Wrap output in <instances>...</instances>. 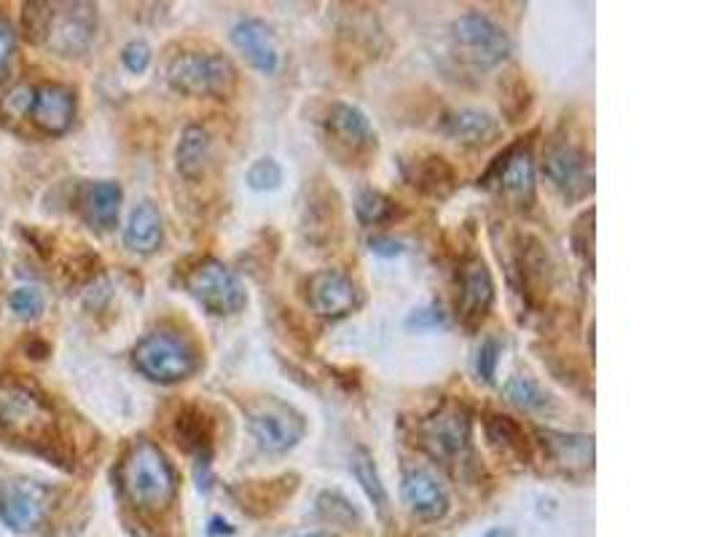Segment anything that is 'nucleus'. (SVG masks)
<instances>
[{
	"label": "nucleus",
	"instance_id": "nucleus-1",
	"mask_svg": "<svg viewBox=\"0 0 717 537\" xmlns=\"http://www.w3.org/2000/svg\"><path fill=\"white\" fill-rule=\"evenodd\" d=\"M122 486L138 511L162 513L178 495V473L153 440L140 438L122 462Z\"/></svg>",
	"mask_w": 717,
	"mask_h": 537
},
{
	"label": "nucleus",
	"instance_id": "nucleus-2",
	"mask_svg": "<svg viewBox=\"0 0 717 537\" xmlns=\"http://www.w3.org/2000/svg\"><path fill=\"white\" fill-rule=\"evenodd\" d=\"M323 140H326L331 156L341 164L352 167H363L377 154V129L368 122L366 113L361 107L350 103H331V107L323 116Z\"/></svg>",
	"mask_w": 717,
	"mask_h": 537
},
{
	"label": "nucleus",
	"instance_id": "nucleus-3",
	"mask_svg": "<svg viewBox=\"0 0 717 537\" xmlns=\"http://www.w3.org/2000/svg\"><path fill=\"white\" fill-rule=\"evenodd\" d=\"M470 417L468 406L460 400H446L419 425V446L443 465H463L470 460Z\"/></svg>",
	"mask_w": 717,
	"mask_h": 537
},
{
	"label": "nucleus",
	"instance_id": "nucleus-4",
	"mask_svg": "<svg viewBox=\"0 0 717 537\" xmlns=\"http://www.w3.org/2000/svg\"><path fill=\"white\" fill-rule=\"evenodd\" d=\"M167 81L175 92L189 98H221L235 89L237 71L224 54L186 52L169 62Z\"/></svg>",
	"mask_w": 717,
	"mask_h": 537
},
{
	"label": "nucleus",
	"instance_id": "nucleus-5",
	"mask_svg": "<svg viewBox=\"0 0 717 537\" xmlns=\"http://www.w3.org/2000/svg\"><path fill=\"white\" fill-rule=\"evenodd\" d=\"M244 420L255 444L272 455L290 451L306 435L304 414L275 395H261L250 400L244 406Z\"/></svg>",
	"mask_w": 717,
	"mask_h": 537
},
{
	"label": "nucleus",
	"instance_id": "nucleus-6",
	"mask_svg": "<svg viewBox=\"0 0 717 537\" xmlns=\"http://www.w3.org/2000/svg\"><path fill=\"white\" fill-rule=\"evenodd\" d=\"M133 360L140 374L159 384L184 382L199 369V355L191 342L169 331H153L140 338Z\"/></svg>",
	"mask_w": 717,
	"mask_h": 537
},
{
	"label": "nucleus",
	"instance_id": "nucleus-7",
	"mask_svg": "<svg viewBox=\"0 0 717 537\" xmlns=\"http://www.w3.org/2000/svg\"><path fill=\"white\" fill-rule=\"evenodd\" d=\"M186 291L197 298L199 307L207 309L215 318L242 312L248 304V293H244L239 277L215 258H202L193 264L186 274Z\"/></svg>",
	"mask_w": 717,
	"mask_h": 537
},
{
	"label": "nucleus",
	"instance_id": "nucleus-8",
	"mask_svg": "<svg viewBox=\"0 0 717 537\" xmlns=\"http://www.w3.org/2000/svg\"><path fill=\"white\" fill-rule=\"evenodd\" d=\"M478 186L500 194L519 210H529L534 202V156L529 143L519 140V143L508 145L498 159L489 164L487 175L478 180Z\"/></svg>",
	"mask_w": 717,
	"mask_h": 537
},
{
	"label": "nucleus",
	"instance_id": "nucleus-9",
	"mask_svg": "<svg viewBox=\"0 0 717 537\" xmlns=\"http://www.w3.org/2000/svg\"><path fill=\"white\" fill-rule=\"evenodd\" d=\"M454 52L463 62L476 67H494L511 54V38L489 16L468 11L452 25Z\"/></svg>",
	"mask_w": 717,
	"mask_h": 537
},
{
	"label": "nucleus",
	"instance_id": "nucleus-10",
	"mask_svg": "<svg viewBox=\"0 0 717 537\" xmlns=\"http://www.w3.org/2000/svg\"><path fill=\"white\" fill-rule=\"evenodd\" d=\"M0 427L25 440L54 433V414L47 400L22 384H0Z\"/></svg>",
	"mask_w": 717,
	"mask_h": 537
},
{
	"label": "nucleus",
	"instance_id": "nucleus-11",
	"mask_svg": "<svg viewBox=\"0 0 717 537\" xmlns=\"http://www.w3.org/2000/svg\"><path fill=\"white\" fill-rule=\"evenodd\" d=\"M51 491L36 478H9L0 482V519L14 533H33L47 519Z\"/></svg>",
	"mask_w": 717,
	"mask_h": 537
},
{
	"label": "nucleus",
	"instance_id": "nucleus-12",
	"mask_svg": "<svg viewBox=\"0 0 717 537\" xmlns=\"http://www.w3.org/2000/svg\"><path fill=\"white\" fill-rule=\"evenodd\" d=\"M97 30V9L92 3H54L49 36L43 47L62 56H78L89 49Z\"/></svg>",
	"mask_w": 717,
	"mask_h": 537
},
{
	"label": "nucleus",
	"instance_id": "nucleus-13",
	"mask_svg": "<svg viewBox=\"0 0 717 537\" xmlns=\"http://www.w3.org/2000/svg\"><path fill=\"white\" fill-rule=\"evenodd\" d=\"M545 175L565 200H586L594 191V164L583 149L559 143L545 154Z\"/></svg>",
	"mask_w": 717,
	"mask_h": 537
},
{
	"label": "nucleus",
	"instance_id": "nucleus-14",
	"mask_svg": "<svg viewBox=\"0 0 717 537\" xmlns=\"http://www.w3.org/2000/svg\"><path fill=\"white\" fill-rule=\"evenodd\" d=\"M361 291H357L355 280L347 277L339 269H323L315 271L306 282V304L320 318H347L361 307Z\"/></svg>",
	"mask_w": 717,
	"mask_h": 537
},
{
	"label": "nucleus",
	"instance_id": "nucleus-15",
	"mask_svg": "<svg viewBox=\"0 0 717 537\" xmlns=\"http://www.w3.org/2000/svg\"><path fill=\"white\" fill-rule=\"evenodd\" d=\"M494 302V282L492 271L481 258H468L460 269V296H457V309L460 320L465 328L476 331L481 325L483 318L489 315Z\"/></svg>",
	"mask_w": 717,
	"mask_h": 537
},
{
	"label": "nucleus",
	"instance_id": "nucleus-16",
	"mask_svg": "<svg viewBox=\"0 0 717 537\" xmlns=\"http://www.w3.org/2000/svg\"><path fill=\"white\" fill-rule=\"evenodd\" d=\"M538 444L543 449L545 462L562 473H589L594 468V438L580 433H556V430H538Z\"/></svg>",
	"mask_w": 717,
	"mask_h": 537
},
{
	"label": "nucleus",
	"instance_id": "nucleus-17",
	"mask_svg": "<svg viewBox=\"0 0 717 537\" xmlns=\"http://www.w3.org/2000/svg\"><path fill=\"white\" fill-rule=\"evenodd\" d=\"M231 43L237 52L255 67V71L272 73L280 71V49H277V38L272 27L261 20H242L237 22L231 30Z\"/></svg>",
	"mask_w": 717,
	"mask_h": 537
},
{
	"label": "nucleus",
	"instance_id": "nucleus-18",
	"mask_svg": "<svg viewBox=\"0 0 717 537\" xmlns=\"http://www.w3.org/2000/svg\"><path fill=\"white\" fill-rule=\"evenodd\" d=\"M30 116L47 135H65L76 118V94L65 84H43L36 89Z\"/></svg>",
	"mask_w": 717,
	"mask_h": 537
},
{
	"label": "nucleus",
	"instance_id": "nucleus-19",
	"mask_svg": "<svg viewBox=\"0 0 717 537\" xmlns=\"http://www.w3.org/2000/svg\"><path fill=\"white\" fill-rule=\"evenodd\" d=\"M441 132L449 140H457L460 145H468V149H483V145H492L494 140L503 135L498 118L487 111H478V107H463V111L446 113L441 122Z\"/></svg>",
	"mask_w": 717,
	"mask_h": 537
},
{
	"label": "nucleus",
	"instance_id": "nucleus-20",
	"mask_svg": "<svg viewBox=\"0 0 717 537\" xmlns=\"http://www.w3.org/2000/svg\"><path fill=\"white\" fill-rule=\"evenodd\" d=\"M401 497L414 516L425 522L443 519L449 511V495L428 471H406L401 482Z\"/></svg>",
	"mask_w": 717,
	"mask_h": 537
},
{
	"label": "nucleus",
	"instance_id": "nucleus-21",
	"mask_svg": "<svg viewBox=\"0 0 717 537\" xmlns=\"http://www.w3.org/2000/svg\"><path fill=\"white\" fill-rule=\"evenodd\" d=\"M164 240V223L162 213L153 202H140L129 215V223L124 229V245L140 256H151L162 247Z\"/></svg>",
	"mask_w": 717,
	"mask_h": 537
},
{
	"label": "nucleus",
	"instance_id": "nucleus-22",
	"mask_svg": "<svg viewBox=\"0 0 717 537\" xmlns=\"http://www.w3.org/2000/svg\"><path fill=\"white\" fill-rule=\"evenodd\" d=\"M487 438L505 460L514 462H532V444H529L525 427L508 414H492L487 417Z\"/></svg>",
	"mask_w": 717,
	"mask_h": 537
},
{
	"label": "nucleus",
	"instance_id": "nucleus-23",
	"mask_svg": "<svg viewBox=\"0 0 717 537\" xmlns=\"http://www.w3.org/2000/svg\"><path fill=\"white\" fill-rule=\"evenodd\" d=\"M175 435H178V444L184 446L186 451L197 455V460L202 465L210 462V451H213V420L204 414L199 406H186L184 411L178 414V422H175Z\"/></svg>",
	"mask_w": 717,
	"mask_h": 537
},
{
	"label": "nucleus",
	"instance_id": "nucleus-24",
	"mask_svg": "<svg viewBox=\"0 0 717 537\" xmlns=\"http://www.w3.org/2000/svg\"><path fill=\"white\" fill-rule=\"evenodd\" d=\"M406 175H408V183H412L414 189H419L428 196H438V200L452 194L454 186H457V175H454L452 164L436 154L414 162Z\"/></svg>",
	"mask_w": 717,
	"mask_h": 537
},
{
	"label": "nucleus",
	"instance_id": "nucleus-25",
	"mask_svg": "<svg viewBox=\"0 0 717 537\" xmlns=\"http://www.w3.org/2000/svg\"><path fill=\"white\" fill-rule=\"evenodd\" d=\"M210 151H213V138L204 127L199 124H191V127L184 129L180 135L178 151H175V164H178V172L184 178L197 180L199 175L204 172L210 162Z\"/></svg>",
	"mask_w": 717,
	"mask_h": 537
},
{
	"label": "nucleus",
	"instance_id": "nucleus-26",
	"mask_svg": "<svg viewBox=\"0 0 717 537\" xmlns=\"http://www.w3.org/2000/svg\"><path fill=\"white\" fill-rule=\"evenodd\" d=\"M122 186L116 180H100L87 194L89 220L100 231H113L118 226V213H122Z\"/></svg>",
	"mask_w": 717,
	"mask_h": 537
},
{
	"label": "nucleus",
	"instance_id": "nucleus-27",
	"mask_svg": "<svg viewBox=\"0 0 717 537\" xmlns=\"http://www.w3.org/2000/svg\"><path fill=\"white\" fill-rule=\"evenodd\" d=\"M352 473H355L357 484L363 486L366 497L372 500V506L377 508L379 519L390 516V497H387V489L382 484V476H379V468L374 462V455L363 446H357L355 455H352Z\"/></svg>",
	"mask_w": 717,
	"mask_h": 537
},
{
	"label": "nucleus",
	"instance_id": "nucleus-28",
	"mask_svg": "<svg viewBox=\"0 0 717 537\" xmlns=\"http://www.w3.org/2000/svg\"><path fill=\"white\" fill-rule=\"evenodd\" d=\"M505 398L516 406V409L529 411V414H540V411H549L554 406V398L540 387L534 379L529 376H511L505 382Z\"/></svg>",
	"mask_w": 717,
	"mask_h": 537
},
{
	"label": "nucleus",
	"instance_id": "nucleus-29",
	"mask_svg": "<svg viewBox=\"0 0 717 537\" xmlns=\"http://www.w3.org/2000/svg\"><path fill=\"white\" fill-rule=\"evenodd\" d=\"M355 213L363 226H382L387 220L395 218L398 207L390 196L382 194V191L363 189L355 200Z\"/></svg>",
	"mask_w": 717,
	"mask_h": 537
},
{
	"label": "nucleus",
	"instance_id": "nucleus-30",
	"mask_svg": "<svg viewBox=\"0 0 717 537\" xmlns=\"http://www.w3.org/2000/svg\"><path fill=\"white\" fill-rule=\"evenodd\" d=\"M51 11H54V3H25L22 5V33H25L27 41L41 43V47L47 43Z\"/></svg>",
	"mask_w": 717,
	"mask_h": 537
},
{
	"label": "nucleus",
	"instance_id": "nucleus-31",
	"mask_svg": "<svg viewBox=\"0 0 717 537\" xmlns=\"http://www.w3.org/2000/svg\"><path fill=\"white\" fill-rule=\"evenodd\" d=\"M317 511H320L323 519L334 524H347L350 527L352 522H361V513L352 508V502L347 497H341L339 491H323L317 497Z\"/></svg>",
	"mask_w": 717,
	"mask_h": 537
},
{
	"label": "nucleus",
	"instance_id": "nucleus-32",
	"mask_svg": "<svg viewBox=\"0 0 717 537\" xmlns=\"http://www.w3.org/2000/svg\"><path fill=\"white\" fill-rule=\"evenodd\" d=\"M43 307H47V302H43V296L36 287H16L9 296V309L22 320L41 318Z\"/></svg>",
	"mask_w": 717,
	"mask_h": 537
},
{
	"label": "nucleus",
	"instance_id": "nucleus-33",
	"mask_svg": "<svg viewBox=\"0 0 717 537\" xmlns=\"http://www.w3.org/2000/svg\"><path fill=\"white\" fill-rule=\"evenodd\" d=\"M282 183V167L275 159H259L248 169V186L253 191H277Z\"/></svg>",
	"mask_w": 717,
	"mask_h": 537
},
{
	"label": "nucleus",
	"instance_id": "nucleus-34",
	"mask_svg": "<svg viewBox=\"0 0 717 537\" xmlns=\"http://www.w3.org/2000/svg\"><path fill=\"white\" fill-rule=\"evenodd\" d=\"M498 363H500V342L494 336L483 338V344L478 347V358H476L478 376H481L487 384H492L494 371H498Z\"/></svg>",
	"mask_w": 717,
	"mask_h": 537
},
{
	"label": "nucleus",
	"instance_id": "nucleus-35",
	"mask_svg": "<svg viewBox=\"0 0 717 537\" xmlns=\"http://www.w3.org/2000/svg\"><path fill=\"white\" fill-rule=\"evenodd\" d=\"M33 100H36V89L27 87V84H20V87H14L5 92L3 111L9 113L11 118H22L25 113L33 111Z\"/></svg>",
	"mask_w": 717,
	"mask_h": 537
},
{
	"label": "nucleus",
	"instance_id": "nucleus-36",
	"mask_svg": "<svg viewBox=\"0 0 717 537\" xmlns=\"http://www.w3.org/2000/svg\"><path fill=\"white\" fill-rule=\"evenodd\" d=\"M408 328H417V331H438V328H446L449 318L438 304H428L423 309H414L406 320Z\"/></svg>",
	"mask_w": 717,
	"mask_h": 537
},
{
	"label": "nucleus",
	"instance_id": "nucleus-37",
	"mask_svg": "<svg viewBox=\"0 0 717 537\" xmlns=\"http://www.w3.org/2000/svg\"><path fill=\"white\" fill-rule=\"evenodd\" d=\"M122 62L129 73L140 76V73H146L148 65H151V47H148L146 41L127 43L122 52Z\"/></svg>",
	"mask_w": 717,
	"mask_h": 537
},
{
	"label": "nucleus",
	"instance_id": "nucleus-38",
	"mask_svg": "<svg viewBox=\"0 0 717 537\" xmlns=\"http://www.w3.org/2000/svg\"><path fill=\"white\" fill-rule=\"evenodd\" d=\"M14 49H16L14 27L0 16V78H3L5 71H9V62L11 56H14Z\"/></svg>",
	"mask_w": 717,
	"mask_h": 537
},
{
	"label": "nucleus",
	"instance_id": "nucleus-39",
	"mask_svg": "<svg viewBox=\"0 0 717 537\" xmlns=\"http://www.w3.org/2000/svg\"><path fill=\"white\" fill-rule=\"evenodd\" d=\"M368 245H372L374 253H379V256H387V258L403 253L401 242L390 240V236H372V240H368Z\"/></svg>",
	"mask_w": 717,
	"mask_h": 537
},
{
	"label": "nucleus",
	"instance_id": "nucleus-40",
	"mask_svg": "<svg viewBox=\"0 0 717 537\" xmlns=\"http://www.w3.org/2000/svg\"><path fill=\"white\" fill-rule=\"evenodd\" d=\"M481 537H514V533L505 527H494V529H489V533H483Z\"/></svg>",
	"mask_w": 717,
	"mask_h": 537
},
{
	"label": "nucleus",
	"instance_id": "nucleus-41",
	"mask_svg": "<svg viewBox=\"0 0 717 537\" xmlns=\"http://www.w3.org/2000/svg\"><path fill=\"white\" fill-rule=\"evenodd\" d=\"M299 537H336V535H328V533H312V535H299Z\"/></svg>",
	"mask_w": 717,
	"mask_h": 537
}]
</instances>
